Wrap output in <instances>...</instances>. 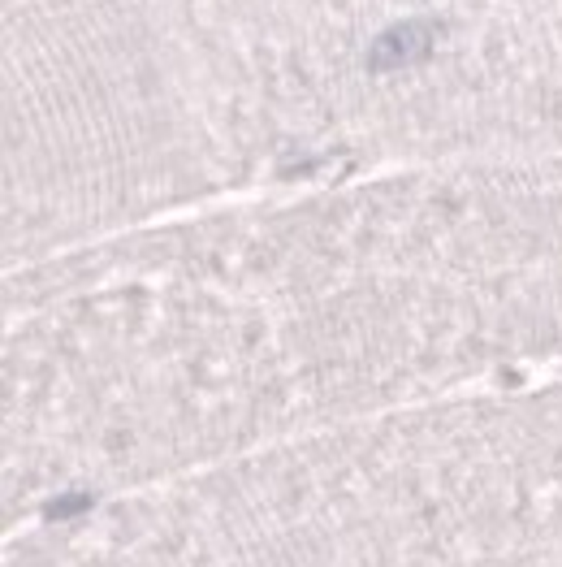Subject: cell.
I'll use <instances>...</instances> for the list:
<instances>
[{"label": "cell", "instance_id": "2", "mask_svg": "<svg viewBox=\"0 0 562 567\" xmlns=\"http://www.w3.org/2000/svg\"><path fill=\"white\" fill-rule=\"evenodd\" d=\"M83 511H91V494H61V499L48 502L52 520H69V516H83Z\"/></svg>", "mask_w": 562, "mask_h": 567}, {"label": "cell", "instance_id": "1", "mask_svg": "<svg viewBox=\"0 0 562 567\" xmlns=\"http://www.w3.org/2000/svg\"><path fill=\"white\" fill-rule=\"evenodd\" d=\"M432 39H437V26L432 22H398L380 35L372 52H368V66L372 69H402L415 66L432 52Z\"/></svg>", "mask_w": 562, "mask_h": 567}]
</instances>
